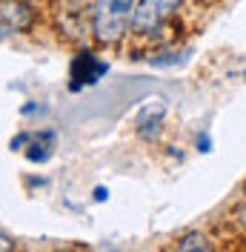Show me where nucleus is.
Wrapping results in <instances>:
<instances>
[{"label": "nucleus", "instance_id": "1a4fd4ad", "mask_svg": "<svg viewBox=\"0 0 246 252\" xmlns=\"http://www.w3.org/2000/svg\"><path fill=\"white\" fill-rule=\"evenodd\" d=\"M26 143H31V135H29V132H20L15 141H12V149H23Z\"/></svg>", "mask_w": 246, "mask_h": 252}, {"label": "nucleus", "instance_id": "9b49d317", "mask_svg": "<svg viewBox=\"0 0 246 252\" xmlns=\"http://www.w3.org/2000/svg\"><path fill=\"white\" fill-rule=\"evenodd\" d=\"M238 220H241V226L246 229V206H241V209H238Z\"/></svg>", "mask_w": 246, "mask_h": 252}, {"label": "nucleus", "instance_id": "f257e3e1", "mask_svg": "<svg viewBox=\"0 0 246 252\" xmlns=\"http://www.w3.org/2000/svg\"><path fill=\"white\" fill-rule=\"evenodd\" d=\"M135 0H94L92 32L100 43H118L132 29Z\"/></svg>", "mask_w": 246, "mask_h": 252}, {"label": "nucleus", "instance_id": "423d86ee", "mask_svg": "<svg viewBox=\"0 0 246 252\" xmlns=\"http://www.w3.org/2000/svg\"><path fill=\"white\" fill-rule=\"evenodd\" d=\"M52 141H55V132H37V135H31V146L26 158L34 160V163H43L52 158Z\"/></svg>", "mask_w": 246, "mask_h": 252}, {"label": "nucleus", "instance_id": "ddd939ff", "mask_svg": "<svg viewBox=\"0 0 246 252\" xmlns=\"http://www.w3.org/2000/svg\"><path fill=\"white\" fill-rule=\"evenodd\" d=\"M0 250H12V244H9L6 238H0Z\"/></svg>", "mask_w": 246, "mask_h": 252}, {"label": "nucleus", "instance_id": "f03ea898", "mask_svg": "<svg viewBox=\"0 0 246 252\" xmlns=\"http://www.w3.org/2000/svg\"><path fill=\"white\" fill-rule=\"evenodd\" d=\"M184 6V0H140L132 12V32L135 34H149L154 32L169 15H175Z\"/></svg>", "mask_w": 246, "mask_h": 252}, {"label": "nucleus", "instance_id": "9d476101", "mask_svg": "<svg viewBox=\"0 0 246 252\" xmlns=\"http://www.w3.org/2000/svg\"><path fill=\"white\" fill-rule=\"evenodd\" d=\"M198 146H200V152H209V149H212V141H209L206 132H200L198 135Z\"/></svg>", "mask_w": 246, "mask_h": 252}, {"label": "nucleus", "instance_id": "39448f33", "mask_svg": "<svg viewBox=\"0 0 246 252\" xmlns=\"http://www.w3.org/2000/svg\"><path fill=\"white\" fill-rule=\"evenodd\" d=\"M163 115H166V106L163 100H149L138 115V135L146 138V141H154L160 135V124H163Z\"/></svg>", "mask_w": 246, "mask_h": 252}, {"label": "nucleus", "instance_id": "4468645a", "mask_svg": "<svg viewBox=\"0 0 246 252\" xmlns=\"http://www.w3.org/2000/svg\"><path fill=\"white\" fill-rule=\"evenodd\" d=\"M244 195H246V184H244Z\"/></svg>", "mask_w": 246, "mask_h": 252}, {"label": "nucleus", "instance_id": "0eeeda50", "mask_svg": "<svg viewBox=\"0 0 246 252\" xmlns=\"http://www.w3.org/2000/svg\"><path fill=\"white\" fill-rule=\"evenodd\" d=\"M175 250H181V252H189V250H200V252H206V250H212V244L206 241L203 235H198V232H192V235H184L178 244H175Z\"/></svg>", "mask_w": 246, "mask_h": 252}, {"label": "nucleus", "instance_id": "20e7f679", "mask_svg": "<svg viewBox=\"0 0 246 252\" xmlns=\"http://www.w3.org/2000/svg\"><path fill=\"white\" fill-rule=\"evenodd\" d=\"M34 20V12L26 0H0V23L9 32H26Z\"/></svg>", "mask_w": 246, "mask_h": 252}, {"label": "nucleus", "instance_id": "7ed1b4c3", "mask_svg": "<svg viewBox=\"0 0 246 252\" xmlns=\"http://www.w3.org/2000/svg\"><path fill=\"white\" fill-rule=\"evenodd\" d=\"M109 72V63L100 61L94 52H80L75 55V61H72V69H69V78H72V89H83V86H97L100 78Z\"/></svg>", "mask_w": 246, "mask_h": 252}, {"label": "nucleus", "instance_id": "f8f14e48", "mask_svg": "<svg viewBox=\"0 0 246 252\" xmlns=\"http://www.w3.org/2000/svg\"><path fill=\"white\" fill-rule=\"evenodd\" d=\"M106 195H109L106 189H94V198H97V201H103V198H106Z\"/></svg>", "mask_w": 246, "mask_h": 252}, {"label": "nucleus", "instance_id": "6e6552de", "mask_svg": "<svg viewBox=\"0 0 246 252\" xmlns=\"http://www.w3.org/2000/svg\"><path fill=\"white\" fill-rule=\"evenodd\" d=\"M178 61V55H157V58H149V63H152V66H172V63Z\"/></svg>", "mask_w": 246, "mask_h": 252}]
</instances>
